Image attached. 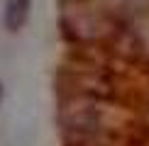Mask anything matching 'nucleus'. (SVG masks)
<instances>
[{
    "mask_svg": "<svg viewBox=\"0 0 149 146\" xmlns=\"http://www.w3.org/2000/svg\"><path fill=\"white\" fill-rule=\"evenodd\" d=\"M61 127L76 141H88V139L98 136L103 119H100V110L95 107L93 97L78 95L66 102L64 110H61Z\"/></svg>",
    "mask_w": 149,
    "mask_h": 146,
    "instance_id": "1",
    "label": "nucleus"
},
{
    "mask_svg": "<svg viewBox=\"0 0 149 146\" xmlns=\"http://www.w3.org/2000/svg\"><path fill=\"white\" fill-rule=\"evenodd\" d=\"M61 27H64V34L73 41H95V39L113 32L110 22L100 12L86 8L83 3H76L73 8L64 5V10H61Z\"/></svg>",
    "mask_w": 149,
    "mask_h": 146,
    "instance_id": "2",
    "label": "nucleus"
},
{
    "mask_svg": "<svg viewBox=\"0 0 149 146\" xmlns=\"http://www.w3.org/2000/svg\"><path fill=\"white\" fill-rule=\"evenodd\" d=\"M27 12H29V0H8V5H5V27L10 32H17L27 20Z\"/></svg>",
    "mask_w": 149,
    "mask_h": 146,
    "instance_id": "3",
    "label": "nucleus"
}]
</instances>
